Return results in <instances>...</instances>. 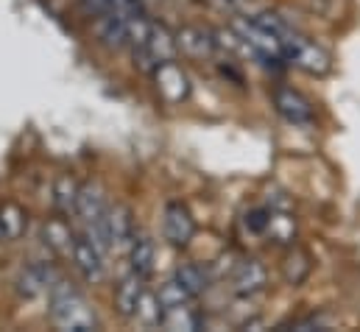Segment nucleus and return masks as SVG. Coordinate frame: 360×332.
<instances>
[{
    "label": "nucleus",
    "instance_id": "obj_25",
    "mask_svg": "<svg viewBox=\"0 0 360 332\" xmlns=\"http://www.w3.org/2000/svg\"><path fill=\"white\" fill-rule=\"evenodd\" d=\"M269 215H271V210H252V212L246 215V226H249L252 232L263 235L266 226H269Z\"/></svg>",
    "mask_w": 360,
    "mask_h": 332
},
{
    "label": "nucleus",
    "instance_id": "obj_14",
    "mask_svg": "<svg viewBox=\"0 0 360 332\" xmlns=\"http://www.w3.org/2000/svg\"><path fill=\"white\" fill-rule=\"evenodd\" d=\"M201 324H204V319H201V313L190 302L176 305V307H165L162 310V321H160L162 330L171 332H195L201 330Z\"/></svg>",
    "mask_w": 360,
    "mask_h": 332
},
{
    "label": "nucleus",
    "instance_id": "obj_20",
    "mask_svg": "<svg viewBox=\"0 0 360 332\" xmlns=\"http://www.w3.org/2000/svg\"><path fill=\"white\" fill-rule=\"evenodd\" d=\"M25 224H28V218H25V210L20 204H11V201L8 204H0V226H3L6 241L22 238Z\"/></svg>",
    "mask_w": 360,
    "mask_h": 332
},
{
    "label": "nucleus",
    "instance_id": "obj_8",
    "mask_svg": "<svg viewBox=\"0 0 360 332\" xmlns=\"http://www.w3.org/2000/svg\"><path fill=\"white\" fill-rule=\"evenodd\" d=\"M274 106H276V112L288 120V123H293V126H310L313 123V103L302 95V92H296V89H290V87H279L276 92H274Z\"/></svg>",
    "mask_w": 360,
    "mask_h": 332
},
{
    "label": "nucleus",
    "instance_id": "obj_26",
    "mask_svg": "<svg viewBox=\"0 0 360 332\" xmlns=\"http://www.w3.org/2000/svg\"><path fill=\"white\" fill-rule=\"evenodd\" d=\"M3 241H6V235H3V226H0V243H3Z\"/></svg>",
    "mask_w": 360,
    "mask_h": 332
},
{
    "label": "nucleus",
    "instance_id": "obj_10",
    "mask_svg": "<svg viewBox=\"0 0 360 332\" xmlns=\"http://www.w3.org/2000/svg\"><path fill=\"white\" fill-rule=\"evenodd\" d=\"M266 279H269V274L260 260H243V262H238V268L232 274V290L238 296H255L266 288Z\"/></svg>",
    "mask_w": 360,
    "mask_h": 332
},
{
    "label": "nucleus",
    "instance_id": "obj_17",
    "mask_svg": "<svg viewBox=\"0 0 360 332\" xmlns=\"http://www.w3.org/2000/svg\"><path fill=\"white\" fill-rule=\"evenodd\" d=\"M42 243L53 254L65 257V254H73V246H76V238L70 232V226L62 221V218H51L42 224Z\"/></svg>",
    "mask_w": 360,
    "mask_h": 332
},
{
    "label": "nucleus",
    "instance_id": "obj_13",
    "mask_svg": "<svg viewBox=\"0 0 360 332\" xmlns=\"http://www.w3.org/2000/svg\"><path fill=\"white\" fill-rule=\"evenodd\" d=\"M143 293H146V285H143V276L140 274L131 271L129 276H123L120 285H117V290H115V307H117V313L126 316V319H134Z\"/></svg>",
    "mask_w": 360,
    "mask_h": 332
},
{
    "label": "nucleus",
    "instance_id": "obj_9",
    "mask_svg": "<svg viewBox=\"0 0 360 332\" xmlns=\"http://www.w3.org/2000/svg\"><path fill=\"white\" fill-rule=\"evenodd\" d=\"M176 45L187 59H210L218 48V39H215V34H210L198 25H184L176 31Z\"/></svg>",
    "mask_w": 360,
    "mask_h": 332
},
{
    "label": "nucleus",
    "instance_id": "obj_11",
    "mask_svg": "<svg viewBox=\"0 0 360 332\" xmlns=\"http://www.w3.org/2000/svg\"><path fill=\"white\" fill-rule=\"evenodd\" d=\"M92 28L98 34V39L106 45V48H123L129 45V17L123 14H101L92 20Z\"/></svg>",
    "mask_w": 360,
    "mask_h": 332
},
{
    "label": "nucleus",
    "instance_id": "obj_1",
    "mask_svg": "<svg viewBox=\"0 0 360 332\" xmlns=\"http://www.w3.org/2000/svg\"><path fill=\"white\" fill-rule=\"evenodd\" d=\"M51 296V321L65 332H92L98 330V316L90 302L65 279L53 285Z\"/></svg>",
    "mask_w": 360,
    "mask_h": 332
},
{
    "label": "nucleus",
    "instance_id": "obj_23",
    "mask_svg": "<svg viewBox=\"0 0 360 332\" xmlns=\"http://www.w3.org/2000/svg\"><path fill=\"white\" fill-rule=\"evenodd\" d=\"M134 319H137L143 327H160V321H162V305H160L157 293H148V290L143 293Z\"/></svg>",
    "mask_w": 360,
    "mask_h": 332
},
{
    "label": "nucleus",
    "instance_id": "obj_2",
    "mask_svg": "<svg viewBox=\"0 0 360 332\" xmlns=\"http://www.w3.org/2000/svg\"><path fill=\"white\" fill-rule=\"evenodd\" d=\"M176 51H179L176 34H171L165 25H157V23H154L146 48L134 51V62H137L143 70H151V73H154V68L162 65V62H171V59L176 56Z\"/></svg>",
    "mask_w": 360,
    "mask_h": 332
},
{
    "label": "nucleus",
    "instance_id": "obj_18",
    "mask_svg": "<svg viewBox=\"0 0 360 332\" xmlns=\"http://www.w3.org/2000/svg\"><path fill=\"white\" fill-rule=\"evenodd\" d=\"M154 260H157L154 243H151L146 235H134L131 243H129V262H131V271L146 279V276H151V271H154Z\"/></svg>",
    "mask_w": 360,
    "mask_h": 332
},
{
    "label": "nucleus",
    "instance_id": "obj_7",
    "mask_svg": "<svg viewBox=\"0 0 360 332\" xmlns=\"http://www.w3.org/2000/svg\"><path fill=\"white\" fill-rule=\"evenodd\" d=\"M101 229L106 235V243L109 249H120L126 243H131L134 238V218H131V210L126 204H115L103 212L101 218Z\"/></svg>",
    "mask_w": 360,
    "mask_h": 332
},
{
    "label": "nucleus",
    "instance_id": "obj_15",
    "mask_svg": "<svg viewBox=\"0 0 360 332\" xmlns=\"http://www.w3.org/2000/svg\"><path fill=\"white\" fill-rule=\"evenodd\" d=\"M106 196H103V187L101 184H84L79 190V201H76V215L84 221V224H95L103 218L106 212Z\"/></svg>",
    "mask_w": 360,
    "mask_h": 332
},
{
    "label": "nucleus",
    "instance_id": "obj_21",
    "mask_svg": "<svg viewBox=\"0 0 360 332\" xmlns=\"http://www.w3.org/2000/svg\"><path fill=\"white\" fill-rule=\"evenodd\" d=\"M79 190H82V187L76 184V179H70V176H59V179H56V187H53V204H56V210H59L62 215L76 212Z\"/></svg>",
    "mask_w": 360,
    "mask_h": 332
},
{
    "label": "nucleus",
    "instance_id": "obj_4",
    "mask_svg": "<svg viewBox=\"0 0 360 332\" xmlns=\"http://www.w3.org/2000/svg\"><path fill=\"white\" fill-rule=\"evenodd\" d=\"M154 84H157L160 98L168 103H181L190 98V79L181 70L179 62H174V59L154 68Z\"/></svg>",
    "mask_w": 360,
    "mask_h": 332
},
{
    "label": "nucleus",
    "instance_id": "obj_12",
    "mask_svg": "<svg viewBox=\"0 0 360 332\" xmlns=\"http://www.w3.org/2000/svg\"><path fill=\"white\" fill-rule=\"evenodd\" d=\"M70 257H73L76 268L82 271V276H84L87 282H101V279H103V251L98 249L92 241L79 238Z\"/></svg>",
    "mask_w": 360,
    "mask_h": 332
},
{
    "label": "nucleus",
    "instance_id": "obj_3",
    "mask_svg": "<svg viewBox=\"0 0 360 332\" xmlns=\"http://www.w3.org/2000/svg\"><path fill=\"white\" fill-rule=\"evenodd\" d=\"M285 62L296 65L299 70H304L310 76H324V73H330V65H333L330 62V53L321 45L304 39L302 34L285 48Z\"/></svg>",
    "mask_w": 360,
    "mask_h": 332
},
{
    "label": "nucleus",
    "instance_id": "obj_16",
    "mask_svg": "<svg viewBox=\"0 0 360 332\" xmlns=\"http://www.w3.org/2000/svg\"><path fill=\"white\" fill-rule=\"evenodd\" d=\"M279 271H282V279L296 288V285H302V282L310 276V271H313V257L304 249H299V246H290L288 254L282 257Z\"/></svg>",
    "mask_w": 360,
    "mask_h": 332
},
{
    "label": "nucleus",
    "instance_id": "obj_5",
    "mask_svg": "<svg viewBox=\"0 0 360 332\" xmlns=\"http://www.w3.org/2000/svg\"><path fill=\"white\" fill-rule=\"evenodd\" d=\"M59 271L48 262H34L28 268L20 271L17 276V293L25 296V299H37V296H45L53 290V285L59 282Z\"/></svg>",
    "mask_w": 360,
    "mask_h": 332
},
{
    "label": "nucleus",
    "instance_id": "obj_6",
    "mask_svg": "<svg viewBox=\"0 0 360 332\" xmlns=\"http://www.w3.org/2000/svg\"><path fill=\"white\" fill-rule=\"evenodd\" d=\"M162 235H165V241H168L171 246H176V249H184V246L193 241V235H195V221H193V215H190V210H187L184 204L174 201V204L165 207V215H162Z\"/></svg>",
    "mask_w": 360,
    "mask_h": 332
},
{
    "label": "nucleus",
    "instance_id": "obj_19",
    "mask_svg": "<svg viewBox=\"0 0 360 332\" xmlns=\"http://www.w3.org/2000/svg\"><path fill=\"white\" fill-rule=\"evenodd\" d=\"M266 235H269L274 243L290 246V243L296 241V218H293L290 212H279V210H271L269 226H266Z\"/></svg>",
    "mask_w": 360,
    "mask_h": 332
},
{
    "label": "nucleus",
    "instance_id": "obj_24",
    "mask_svg": "<svg viewBox=\"0 0 360 332\" xmlns=\"http://www.w3.org/2000/svg\"><path fill=\"white\" fill-rule=\"evenodd\" d=\"M157 299H160L162 310H165V307H176V305H184V302H193V296H190V293L181 288V282L176 279V276L160 285V290H157Z\"/></svg>",
    "mask_w": 360,
    "mask_h": 332
},
{
    "label": "nucleus",
    "instance_id": "obj_22",
    "mask_svg": "<svg viewBox=\"0 0 360 332\" xmlns=\"http://www.w3.org/2000/svg\"><path fill=\"white\" fill-rule=\"evenodd\" d=\"M176 279L181 282V288L195 299V296H201L204 290H207V271L201 268V265H193V262H184V265H179L176 268V274H174Z\"/></svg>",
    "mask_w": 360,
    "mask_h": 332
}]
</instances>
